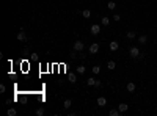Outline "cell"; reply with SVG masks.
I'll return each mask as SVG.
<instances>
[{
	"mask_svg": "<svg viewBox=\"0 0 157 116\" xmlns=\"http://www.w3.org/2000/svg\"><path fill=\"white\" fill-rule=\"evenodd\" d=\"M71 105H72V100H71V99H65V102H63V107H65V108H69Z\"/></svg>",
	"mask_w": 157,
	"mask_h": 116,
	"instance_id": "18",
	"label": "cell"
},
{
	"mask_svg": "<svg viewBox=\"0 0 157 116\" xmlns=\"http://www.w3.org/2000/svg\"><path fill=\"white\" fill-rule=\"evenodd\" d=\"M82 16H83L85 19H90V17H91V11H90V10H83V11H82Z\"/></svg>",
	"mask_w": 157,
	"mask_h": 116,
	"instance_id": "15",
	"label": "cell"
},
{
	"mask_svg": "<svg viewBox=\"0 0 157 116\" xmlns=\"http://www.w3.org/2000/svg\"><path fill=\"white\" fill-rule=\"evenodd\" d=\"M118 110H120L121 113H126V111L129 110V105H127V104H120V105H118Z\"/></svg>",
	"mask_w": 157,
	"mask_h": 116,
	"instance_id": "9",
	"label": "cell"
},
{
	"mask_svg": "<svg viewBox=\"0 0 157 116\" xmlns=\"http://www.w3.org/2000/svg\"><path fill=\"white\" fill-rule=\"evenodd\" d=\"M146 42H148V36L146 35H140L138 36V44L143 46V44H146Z\"/></svg>",
	"mask_w": 157,
	"mask_h": 116,
	"instance_id": "8",
	"label": "cell"
},
{
	"mask_svg": "<svg viewBox=\"0 0 157 116\" xmlns=\"http://www.w3.org/2000/svg\"><path fill=\"white\" fill-rule=\"evenodd\" d=\"M101 85H102V83H101V82H99V80H96V85H94V86H96V88H99V86H101Z\"/></svg>",
	"mask_w": 157,
	"mask_h": 116,
	"instance_id": "26",
	"label": "cell"
},
{
	"mask_svg": "<svg viewBox=\"0 0 157 116\" xmlns=\"http://www.w3.org/2000/svg\"><path fill=\"white\" fill-rule=\"evenodd\" d=\"M44 113H46V110L42 108V107H39V108L36 110V116H42V115H44Z\"/></svg>",
	"mask_w": 157,
	"mask_h": 116,
	"instance_id": "22",
	"label": "cell"
},
{
	"mask_svg": "<svg viewBox=\"0 0 157 116\" xmlns=\"http://www.w3.org/2000/svg\"><path fill=\"white\" fill-rule=\"evenodd\" d=\"M83 49H85V42H82V41H75L74 42V46H72L74 52H82Z\"/></svg>",
	"mask_w": 157,
	"mask_h": 116,
	"instance_id": "1",
	"label": "cell"
},
{
	"mask_svg": "<svg viewBox=\"0 0 157 116\" xmlns=\"http://www.w3.org/2000/svg\"><path fill=\"white\" fill-rule=\"evenodd\" d=\"M118 49H120V42H118V41H112V42H110V50H112V52H116Z\"/></svg>",
	"mask_w": 157,
	"mask_h": 116,
	"instance_id": "6",
	"label": "cell"
},
{
	"mask_svg": "<svg viewBox=\"0 0 157 116\" xmlns=\"http://www.w3.org/2000/svg\"><path fill=\"white\" fill-rule=\"evenodd\" d=\"M101 24H102L104 27H107V25H110V17H105V16H104V17L101 19Z\"/></svg>",
	"mask_w": 157,
	"mask_h": 116,
	"instance_id": "14",
	"label": "cell"
},
{
	"mask_svg": "<svg viewBox=\"0 0 157 116\" xmlns=\"http://www.w3.org/2000/svg\"><path fill=\"white\" fill-rule=\"evenodd\" d=\"M87 83L90 85V86H94V85H96V79H94V77H90V79H87Z\"/></svg>",
	"mask_w": 157,
	"mask_h": 116,
	"instance_id": "19",
	"label": "cell"
},
{
	"mask_svg": "<svg viewBox=\"0 0 157 116\" xmlns=\"http://www.w3.org/2000/svg\"><path fill=\"white\" fill-rule=\"evenodd\" d=\"M75 72L77 74H85V66H77L75 67Z\"/></svg>",
	"mask_w": 157,
	"mask_h": 116,
	"instance_id": "20",
	"label": "cell"
},
{
	"mask_svg": "<svg viewBox=\"0 0 157 116\" xmlns=\"http://www.w3.org/2000/svg\"><path fill=\"white\" fill-rule=\"evenodd\" d=\"M69 82H71V83H75V82H77V77H75L74 72H72V74H69Z\"/></svg>",
	"mask_w": 157,
	"mask_h": 116,
	"instance_id": "21",
	"label": "cell"
},
{
	"mask_svg": "<svg viewBox=\"0 0 157 116\" xmlns=\"http://www.w3.org/2000/svg\"><path fill=\"white\" fill-rule=\"evenodd\" d=\"M93 74H99V72H101V66H99V64H97V66H94V67H93Z\"/></svg>",
	"mask_w": 157,
	"mask_h": 116,
	"instance_id": "23",
	"label": "cell"
},
{
	"mask_svg": "<svg viewBox=\"0 0 157 116\" xmlns=\"http://www.w3.org/2000/svg\"><path fill=\"white\" fill-rule=\"evenodd\" d=\"M126 88H127V91H129V93H134L135 91V83H134V82H129Z\"/></svg>",
	"mask_w": 157,
	"mask_h": 116,
	"instance_id": "11",
	"label": "cell"
},
{
	"mask_svg": "<svg viewBox=\"0 0 157 116\" xmlns=\"http://www.w3.org/2000/svg\"><path fill=\"white\" fill-rule=\"evenodd\" d=\"M6 115H8V116H16V115H17V110L11 107V108H8V110H6Z\"/></svg>",
	"mask_w": 157,
	"mask_h": 116,
	"instance_id": "12",
	"label": "cell"
},
{
	"mask_svg": "<svg viewBox=\"0 0 157 116\" xmlns=\"http://www.w3.org/2000/svg\"><path fill=\"white\" fill-rule=\"evenodd\" d=\"M16 38H17V41L25 42V41H27V35H25V30H24V28H20V32L17 33V36H16Z\"/></svg>",
	"mask_w": 157,
	"mask_h": 116,
	"instance_id": "4",
	"label": "cell"
},
{
	"mask_svg": "<svg viewBox=\"0 0 157 116\" xmlns=\"http://www.w3.org/2000/svg\"><path fill=\"white\" fill-rule=\"evenodd\" d=\"M107 67H108V71H113V69H116V63L113 61V60H110V61L107 63Z\"/></svg>",
	"mask_w": 157,
	"mask_h": 116,
	"instance_id": "10",
	"label": "cell"
},
{
	"mask_svg": "<svg viewBox=\"0 0 157 116\" xmlns=\"http://www.w3.org/2000/svg\"><path fill=\"white\" fill-rule=\"evenodd\" d=\"M97 105H99V107H105V105H107V99H105L104 96L97 97Z\"/></svg>",
	"mask_w": 157,
	"mask_h": 116,
	"instance_id": "7",
	"label": "cell"
},
{
	"mask_svg": "<svg viewBox=\"0 0 157 116\" xmlns=\"http://www.w3.org/2000/svg\"><path fill=\"white\" fill-rule=\"evenodd\" d=\"M107 8H108L110 11H113V10H115V8H116V3L113 2V0H110V2L107 3Z\"/></svg>",
	"mask_w": 157,
	"mask_h": 116,
	"instance_id": "13",
	"label": "cell"
},
{
	"mask_svg": "<svg viewBox=\"0 0 157 116\" xmlns=\"http://www.w3.org/2000/svg\"><path fill=\"white\" fill-rule=\"evenodd\" d=\"M97 52H99V44H97V42H93V44L90 46V53L91 55H96Z\"/></svg>",
	"mask_w": 157,
	"mask_h": 116,
	"instance_id": "5",
	"label": "cell"
},
{
	"mask_svg": "<svg viewBox=\"0 0 157 116\" xmlns=\"http://www.w3.org/2000/svg\"><path fill=\"white\" fill-rule=\"evenodd\" d=\"M5 91H6V86L3 83H0V94H5Z\"/></svg>",
	"mask_w": 157,
	"mask_h": 116,
	"instance_id": "24",
	"label": "cell"
},
{
	"mask_svg": "<svg viewBox=\"0 0 157 116\" xmlns=\"http://www.w3.org/2000/svg\"><path fill=\"white\" fill-rule=\"evenodd\" d=\"M22 55H28V49H24L22 50Z\"/></svg>",
	"mask_w": 157,
	"mask_h": 116,
	"instance_id": "27",
	"label": "cell"
},
{
	"mask_svg": "<svg viewBox=\"0 0 157 116\" xmlns=\"http://www.w3.org/2000/svg\"><path fill=\"white\" fill-rule=\"evenodd\" d=\"M110 116H120L121 115V111L118 110V108H113V110H110V113H108Z\"/></svg>",
	"mask_w": 157,
	"mask_h": 116,
	"instance_id": "16",
	"label": "cell"
},
{
	"mask_svg": "<svg viewBox=\"0 0 157 116\" xmlns=\"http://www.w3.org/2000/svg\"><path fill=\"white\" fill-rule=\"evenodd\" d=\"M129 53H130V57H132V58H138L140 57V49H138V47H130V49H129Z\"/></svg>",
	"mask_w": 157,
	"mask_h": 116,
	"instance_id": "2",
	"label": "cell"
},
{
	"mask_svg": "<svg viewBox=\"0 0 157 116\" xmlns=\"http://www.w3.org/2000/svg\"><path fill=\"white\" fill-rule=\"evenodd\" d=\"M113 20H116V22H118V20H121V16L120 14H113Z\"/></svg>",
	"mask_w": 157,
	"mask_h": 116,
	"instance_id": "25",
	"label": "cell"
},
{
	"mask_svg": "<svg viewBox=\"0 0 157 116\" xmlns=\"http://www.w3.org/2000/svg\"><path fill=\"white\" fill-rule=\"evenodd\" d=\"M135 35H137L135 30H129V32H127V38H129V39H135Z\"/></svg>",
	"mask_w": 157,
	"mask_h": 116,
	"instance_id": "17",
	"label": "cell"
},
{
	"mask_svg": "<svg viewBox=\"0 0 157 116\" xmlns=\"http://www.w3.org/2000/svg\"><path fill=\"white\" fill-rule=\"evenodd\" d=\"M90 32H91V35L97 36V35H99V33H101V25H99V24H94V25H91Z\"/></svg>",
	"mask_w": 157,
	"mask_h": 116,
	"instance_id": "3",
	"label": "cell"
}]
</instances>
